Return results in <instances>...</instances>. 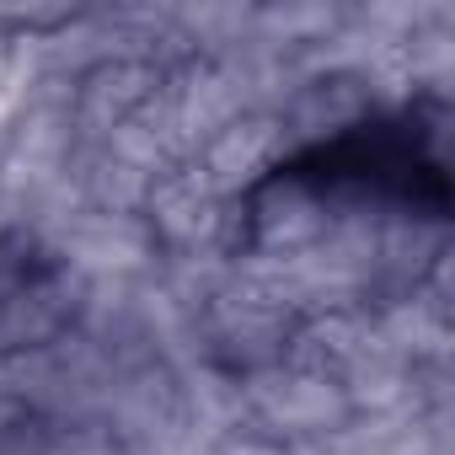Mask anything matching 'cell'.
I'll list each match as a JSON object with an SVG mask.
<instances>
[{"label":"cell","mask_w":455,"mask_h":455,"mask_svg":"<svg viewBox=\"0 0 455 455\" xmlns=\"http://www.w3.org/2000/svg\"><path fill=\"white\" fill-rule=\"evenodd\" d=\"M284 177L311 182V188H359V193H375V198H418V182L444 193V172L423 150L412 118L354 124V129L311 145L300 161H290Z\"/></svg>","instance_id":"1"}]
</instances>
